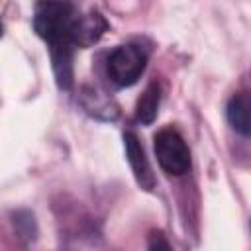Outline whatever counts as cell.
Here are the masks:
<instances>
[{
	"label": "cell",
	"instance_id": "8992f818",
	"mask_svg": "<svg viewBox=\"0 0 251 251\" xmlns=\"http://www.w3.org/2000/svg\"><path fill=\"white\" fill-rule=\"evenodd\" d=\"M78 104L88 116L102 120V122H114L120 116V108L114 102V98L90 86H84L78 92Z\"/></svg>",
	"mask_w": 251,
	"mask_h": 251
},
{
	"label": "cell",
	"instance_id": "ba28073f",
	"mask_svg": "<svg viewBox=\"0 0 251 251\" xmlns=\"http://www.w3.org/2000/svg\"><path fill=\"white\" fill-rule=\"evenodd\" d=\"M159 104H161V84L151 82L147 84V88L143 90V94L135 104V120L143 126L153 124L159 112Z\"/></svg>",
	"mask_w": 251,
	"mask_h": 251
},
{
	"label": "cell",
	"instance_id": "9c48e42d",
	"mask_svg": "<svg viewBox=\"0 0 251 251\" xmlns=\"http://www.w3.org/2000/svg\"><path fill=\"white\" fill-rule=\"evenodd\" d=\"M14 227H16V235L24 241H33L37 235V226H35V218L31 212L27 210H18L14 212Z\"/></svg>",
	"mask_w": 251,
	"mask_h": 251
},
{
	"label": "cell",
	"instance_id": "277c9868",
	"mask_svg": "<svg viewBox=\"0 0 251 251\" xmlns=\"http://www.w3.org/2000/svg\"><path fill=\"white\" fill-rule=\"evenodd\" d=\"M124 147H126V157L127 163L131 167V173L135 176V182L143 188V190H153L157 180L153 175V169L147 161L145 149L139 141V137L133 131H124Z\"/></svg>",
	"mask_w": 251,
	"mask_h": 251
},
{
	"label": "cell",
	"instance_id": "3957f363",
	"mask_svg": "<svg viewBox=\"0 0 251 251\" xmlns=\"http://www.w3.org/2000/svg\"><path fill=\"white\" fill-rule=\"evenodd\" d=\"M153 149L159 167L173 176H180L190 169V149L175 127H163L153 137Z\"/></svg>",
	"mask_w": 251,
	"mask_h": 251
},
{
	"label": "cell",
	"instance_id": "30bf717a",
	"mask_svg": "<svg viewBox=\"0 0 251 251\" xmlns=\"http://www.w3.org/2000/svg\"><path fill=\"white\" fill-rule=\"evenodd\" d=\"M149 249H155V247H165V249H169V243L165 241V237H163V233H159V231H153L151 235H149Z\"/></svg>",
	"mask_w": 251,
	"mask_h": 251
},
{
	"label": "cell",
	"instance_id": "52a82bcc",
	"mask_svg": "<svg viewBox=\"0 0 251 251\" xmlns=\"http://www.w3.org/2000/svg\"><path fill=\"white\" fill-rule=\"evenodd\" d=\"M226 118L231 129L243 137H251V92L239 90L226 104Z\"/></svg>",
	"mask_w": 251,
	"mask_h": 251
},
{
	"label": "cell",
	"instance_id": "5b68a950",
	"mask_svg": "<svg viewBox=\"0 0 251 251\" xmlns=\"http://www.w3.org/2000/svg\"><path fill=\"white\" fill-rule=\"evenodd\" d=\"M106 29H108V22L104 20V16L100 12H96V10H90L86 14L78 12L73 22V43H75V47L86 49V47L98 43Z\"/></svg>",
	"mask_w": 251,
	"mask_h": 251
},
{
	"label": "cell",
	"instance_id": "7a4b0ae2",
	"mask_svg": "<svg viewBox=\"0 0 251 251\" xmlns=\"http://www.w3.org/2000/svg\"><path fill=\"white\" fill-rule=\"evenodd\" d=\"M149 61V49L141 43H124L106 57V75L118 88H127L139 80Z\"/></svg>",
	"mask_w": 251,
	"mask_h": 251
},
{
	"label": "cell",
	"instance_id": "6da1fadb",
	"mask_svg": "<svg viewBox=\"0 0 251 251\" xmlns=\"http://www.w3.org/2000/svg\"><path fill=\"white\" fill-rule=\"evenodd\" d=\"M78 10L73 0H37L33 6V29L49 45L51 65L59 88L73 86V22Z\"/></svg>",
	"mask_w": 251,
	"mask_h": 251
}]
</instances>
